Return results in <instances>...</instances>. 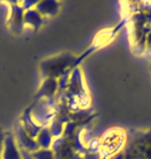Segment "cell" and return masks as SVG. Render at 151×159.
I'll return each mask as SVG.
<instances>
[{
	"instance_id": "1",
	"label": "cell",
	"mask_w": 151,
	"mask_h": 159,
	"mask_svg": "<svg viewBox=\"0 0 151 159\" xmlns=\"http://www.w3.org/2000/svg\"><path fill=\"white\" fill-rule=\"evenodd\" d=\"M2 159H22V154L16 145L15 138L12 131L5 132L2 149Z\"/></svg>"
},
{
	"instance_id": "2",
	"label": "cell",
	"mask_w": 151,
	"mask_h": 159,
	"mask_svg": "<svg viewBox=\"0 0 151 159\" xmlns=\"http://www.w3.org/2000/svg\"><path fill=\"white\" fill-rule=\"evenodd\" d=\"M17 135H18V139H19V143H20L21 148H25V150H27V151L37 150V147H38L37 143L33 141V139L30 138L20 125H18L17 127Z\"/></svg>"
},
{
	"instance_id": "3",
	"label": "cell",
	"mask_w": 151,
	"mask_h": 159,
	"mask_svg": "<svg viewBox=\"0 0 151 159\" xmlns=\"http://www.w3.org/2000/svg\"><path fill=\"white\" fill-rule=\"evenodd\" d=\"M11 22L14 29H18L22 26L24 22V9L22 6H19L18 4H12Z\"/></svg>"
},
{
	"instance_id": "4",
	"label": "cell",
	"mask_w": 151,
	"mask_h": 159,
	"mask_svg": "<svg viewBox=\"0 0 151 159\" xmlns=\"http://www.w3.org/2000/svg\"><path fill=\"white\" fill-rule=\"evenodd\" d=\"M24 23L29 25H38L40 23V16L38 15L37 11L34 9H28L24 14Z\"/></svg>"
},
{
	"instance_id": "5",
	"label": "cell",
	"mask_w": 151,
	"mask_h": 159,
	"mask_svg": "<svg viewBox=\"0 0 151 159\" xmlns=\"http://www.w3.org/2000/svg\"><path fill=\"white\" fill-rule=\"evenodd\" d=\"M4 136H5V132L3 131V129L0 127V159L2 155V149H3V142H4Z\"/></svg>"
}]
</instances>
